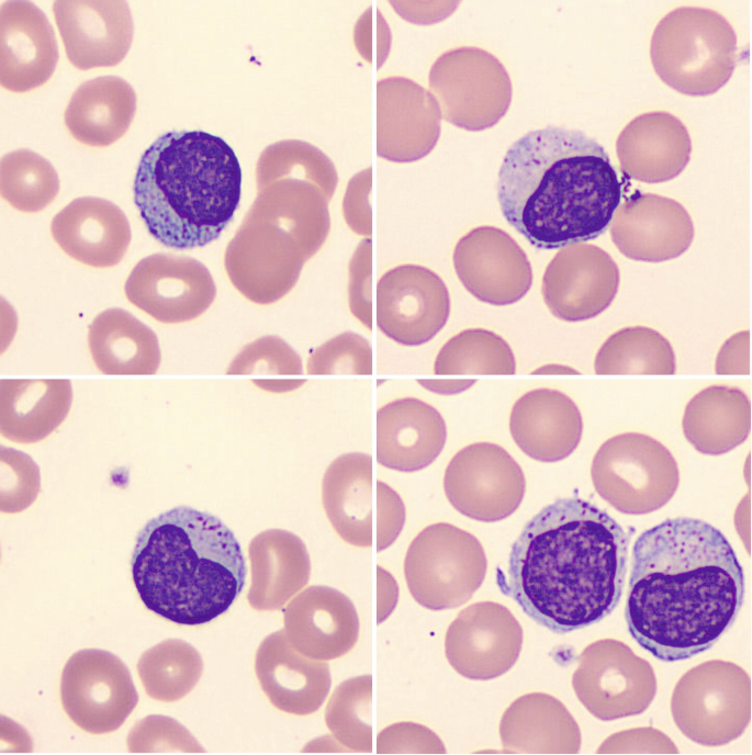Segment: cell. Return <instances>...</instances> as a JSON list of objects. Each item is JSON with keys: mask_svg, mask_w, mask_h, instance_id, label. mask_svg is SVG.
I'll use <instances>...</instances> for the list:
<instances>
[{"mask_svg": "<svg viewBox=\"0 0 752 755\" xmlns=\"http://www.w3.org/2000/svg\"><path fill=\"white\" fill-rule=\"evenodd\" d=\"M743 596L737 554L710 523L670 518L637 538L625 620L655 658L676 662L710 649L737 619Z\"/></svg>", "mask_w": 752, "mask_h": 755, "instance_id": "6da1fadb", "label": "cell"}, {"mask_svg": "<svg viewBox=\"0 0 752 755\" xmlns=\"http://www.w3.org/2000/svg\"><path fill=\"white\" fill-rule=\"evenodd\" d=\"M629 536L606 511L560 498L524 527L512 545L501 591L537 623L568 633L597 623L620 601Z\"/></svg>", "mask_w": 752, "mask_h": 755, "instance_id": "7a4b0ae2", "label": "cell"}, {"mask_svg": "<svg viewBox=\"0 0 752 755\" xmlns=\"http://www.w3.org/2000/svg\"><path fill=\"white\" fill-rule=\"evenodd\" d=\"M496 190L506 222L539 249L597 238L621 200V183L605 148L581 131L551 125L510 145Z\"/></svg>", "mask_w": 752, "mask_h": 755, "instance_id": "3957f363", "label": "cell"}, {"mask_svg": "<svg viewBox=\"0 0 752 755\" xmlns=\"http://www.w3.org/2000/svg\"><path fill=\"white\" fill-rule=\"evenodd\" d=\"M131 571L145 607L183 626L223 615L247 573L233 531L214 515L188 506L164 511L142 528Z\"/></svg>", "mask_w": 752, "mask_h": 755, "instance_id": "277c9868", "label": "cell"}, {"mask_svg": "<svg viewBox=\"0 0 752 755\" xmlns=\"http://www.w3.org/2000/svg\"><path fill=\"white\" fill-rule=\"evenodd\" d=\"M243 173L233 148L204 131H170L142 154L133 198L148 233L186 250L217 239L242 196Z\"/></svg>", "mask_w": 752, "mask_h": 755, "instance_id": "5b68a950", "label": "cell"}, {"mask_svg": "<svg viewBox=\"0 0 752 755\" xmlns=\"http://www.w3.org/2000/svg\"><path fill=\"white\" fill-rule=\"evenodd\" d=\"M737 34L719 12L684 5L655 25L650 56L660 79L692 97L718 91L737 65Z\"/></svg>", "mask_w": 752, "mask_h": 755, "instance_id": "8992f818", "label": "cell"}, {"mask_svg": "<svg viewBox=\"0 0 752 755\" xmlns=\"http://www.w3.org/2000/svg\"><path fill=\"white\" fill-rule=\"evenodd\" d=\"M326 233L325 229L277 233L250 210L225 251L228 279L250 302L272 304L294 288L303 264L321 247Z\"/></svg>", "mask_w": 752, "mask_h": 755, "instance_id": "52a82bcc", "label": "cell"}, {"mask_svg": "<svg viewBox=\"0 0 752 755\" xmlns=\"http://www.w3.org/2000/svg\"><path fill=\"white\" fill-rule=\"evenodd\" d=\"M591 477L597 494L616 510L644 515L663 507L675 494L680 472L675 458L656 439L625 432L596 451Z\"/></svg>", "mask_w": 752, "mask_h": 755, "instance_id": "ba28073f", "label": "cell"}, {"mask_svg": "<svg viewBox=\"0 0 752 755\" xmlns=\"http://www.w3.org/2000/svg\"><path fill=\"white\" fill-rule=\"evenodd\" d=\"M487 560L480 541L447 522L424 528L411 542L404 576L413 598L429 610L457 608L482 585Z\"/></svg>", "mask_w": 752, "mask_h": 755, "instance_id": "9c48e42d", "label": "cell"}, {"mask_svg": "<svg viewBox=\"0 0 752 755\" xmlns=\"http://www.w3.org/2000/svg\"><path fill=\"white\" fill-rule=\"evenodd\" d=\"M671 711L689 740L704 746L725 745L738 739L750 722V677L734 663L704 662L677 681Z\"/></svg>", "mask_w": 752, "mask_h": 755, "instance_id": "30bf717a", "label": "cell"}, {"mask_svg": "<svg viewBox=\"0 0 752 755\" xmlns=\"http://www.w3.org/2000/svg\"><path fill=\"white\" fill-rule=\"evenodd\" d=\"M577 699L602 721L640 714L656 692L654 671L618 640L587 645L572 677Z\"/></svg>", "mask_w": 752, "mask_h": 755, "instance_id": "8fae6325", "label": "cell"}, {"mask_svg": "<svg viewBox=\"0 0 752 755\" xmlns=\"http://www.w3.org/2000/svg\"><path fill=\"white\" fill-rule=\"evenodd\" d=\"M60 699L70 720L91 734L116 731L131 715L138 694L127 666L111 652L74 653L60 678Z\"/></svg>", "mask_w": 752, "mask_h": 755, "instance_id": "7c38bea8", "label": "cell"}, {"mask_svg": "<svg viewBox=\"0 0 752 755\" xmlns=\"http://www.w3.org/2000/svg\"><path fill=\"white\" fill-rule=\"evenodd\" d=\"M444 491L451 506L463 516L494 522L519 507L526 478L504 448L476 442L462 448L450 460L444 474Z\"/></svg>", "mask_w": 752, "mask_h": 755, "instance_id": "4fadbf2b", "label": "cell"}, {"mask_svg": "<svg viewBox=\"0 0 752 755\" xmlns=\"http://www.w3.org/2000/svg\"><path fill=\"white\" fill-rule=\"evenodd\" d=\"M449 314V291L442 279L426 267L401 264L378 281L377 325L400 345L428 342L444 328Z\"/></svg>", "mask_w": 752, "mask_h": 755, "instance_id": "5bb4252c", "label": "cell"}, {"mask_svg": "<svg viewBox=\"0 0 752 755\" xmlns=\"http://www.w3.org/2000/svg\"><path fill=\"white\" fill-rule=\"evenodd\" d=\"M124 291L134 306L165 324L199 317L216 295L215 282L203 263L169 253H154L139 260Z\"/></svg>", "mask_w": 752, "mask_h": 755, "instance_id": "9a60e30c", "label": "cell"}, {"mask_svg": "<svg viewBox=\"0 0 752 755\" xmlns=\"http://www.w3.org/2000/svg\"><path fill=\"white\" fill-rule=\"evenodd\" d=\"M521 646L519 622L505 606L494 601H479L462 609L445 638L451 667L474 680L493 679L508 672Z\"/></svg>", "mask_w": 752, "mask_h": 755, "instance_id": "2e32d148", "label": "cell"}, {"mask_svg": "<svg viewBox=\"0 0 752 755\" xmlns=\"http://www.w3.org/2000/svg\"><path fill=\"white\" fill-rule=\"evenodd\" d=\"M453 268L464 289L476 300L495 306L514 304L532 284L528 257L504 230L473 228L453 250Z\"/></svg>", "mask_w": 752, "mask_h": 755, "instance_id": "e0dca14e", "label": "cell"}, {"mask_svg": "<svg viewBox=\"0 0 752 755\" xmlns=\"http://www.w3.org/2000/svg\"><path fill=\"white\" fill-rule=\"evenodd\" d=\"M619 269L604 249L590 244L563 247L548 263L541 292L559 319L582 322L603 313L619 288Z\"/></svg>", "mask_w": 752, "mask_h": 755, "instance_id": "ac0fdd59", "label": "cell"}, {"mask_svg": "<svg viewBox=\"0 0 752 755\" xmlns=\"http://www.w3.org/2000/svg\"><path fill=\"white\" fill-rule=\"evenodd\" d=\"M53 12L70 64L88 70L120 64L128 53L134 23L123 0H57Z\"/></svg>", "mask_w": 752, "mask_h": 755, "instance_id": "d6986e66", "label": "cell"}, {"mask_svg": "<svg viewBox=\"0 0 752 755\" xmlns=\"http://www.w3.org/2000/svg\"><path fill=\"white\" fill-rule=\"evenodd\" d=\"M610 237L626 257L642 262H662L683 255L694 238V224L677 201L635 193L620 204L611 219Z\"/></svg>", "mask_w": 752, "mask_h": 755, "instance_id": "ffe728a7", "label": "cell"}, {"mask_svg": "<svg viewBox=\"0 0 752 755\" xmlns=\"http://www.w3.org/2000/svg\"><path fill=\"white\" fill-rule=\"evenodd\" d=\"M54 29L33 2L5 1L0 9V82L12 92L44 84L58 63Z\"/></svg>", "mask_w": 752, "mask_h": 755, "instance_id": "44dd1931", "label": "cell"}, {"mask_svg": "<svg viewBox=\"0 0 752 755\" xmlns=\"http://www.w3.org/2000/svg\"><path fill=\"white\" fill-rule=\"evenodd\" d=\"M285 635L301 654L330 661L357 643L360 622L352 601L341 591L313 585L298 594L283 612Z\"/></svg>", "mask_w": 752, "mask_h": 755, "instance_id": "7402d4cb", "label": "cell"}, {"mask_svg": "<svg viewBox=\"0 0 752 755\" xmlns=\"http://www.w3.org/2000/svg\"><path fill=\"white\" fill-rule=\"evenodd\" d=\"M255 672L270 702L295 715L316 712L332 685L327 663L296 651L284 630L272 632L261 641L256 652Z\"/></svg>", "mask_w": 752, "mask_h": 755, "instance_id": "603a6c76", "label": "cell"}, {"mask_svg": "<svg viewBox=\"0 0 752 755\" xmlns=\"http://www.w3.org/2000/svg\"><path fill=\"white\" fill-rule=\"evenodd\" d=\"M50 233L69 257L93 268L117 264L132 238L124 212L113 202L94 196L67 204L54 216Z\"/></svg>", "mask_w": 752, "mask_h": 755, "instance_id": "cb8c5ba5", "label": "cell"}, {"mask_svg": "<svg viewBox=\"0 0 752 755\" xmlns=\"http://www.w3.org/2000/svg\"><path fill=\"white\" fill-rule=\"evenodd\" d=\"M446 439L441 414L418 398H399L377 412V461L388 469L409 473L427 467Z\"/></svg>", "mask_w": 752, "mask_h": 755, "instance_id": "d4e9b609", "label": "cell"}, {"mask_svg": "<svg viewBox=\"0 0 752 755\" xmlns=\"http://www.w3.org/2000/svg\"><path fill=\"white\" fill-rule=\"evenodd\" d=\"M616 154L621 170L631 179L659 183L677 177L692 154L684 123L665 111L647 112L619 133Z\"/></svg>", "mask_w": 752, "mask_h": 755, "instance_id": "484cf974", "label": "cell"}, {"mask_svg": "<svg viewBox=\"0 0 752 755\" xmlns=\"http://www.w3.org/2000/svg\"><path fill=\"white\" fill-rule=\"evenodd\" d=\"M509 430L517 447L540 462H558L579 446L583 420L576 404L564 393L536 388L521 395L509 416Z\"/></svg>", "mask_w": 752, "mask_h": 755, "instance_id": "4316f807", "label": "cell"}, {"mask_svg": "<svg viewBox=\"0 0 752 755\" xmlns=\"http://www.w3.org/2000/svg\"><path fill=\"white\" fill-rule=\"evenodd\" d=\"M248 554L251 582L247 599L255 610L280 609L310 579L307 549L293 532L265 530L251 539Z\"/></svg>", "mask_w": 752, "mask_h": 755, "instance_id": "83f0119b", "label": "cell"}, {"mask_svg": "<svg viewBox=\"0 0 752 755\" xmlns=\"http://www.w3.org/2000/svg\"><path fill=\"white\" fill-rule=\"evenodd\" d=\"M373 466L371 455L344 453L332 461L322 480V503L337 534L348 544L373 542Z\"/></svg>", "mask_w": 752, "mask_h": 755, "instance_id": "f1b7e54d", "label": "cell"}, {"mask_svg": "<svg viewBox=\"0 0 752 755\" xmlns=\"http://www.w3.org/2000/svg\"><path fill=\"white\" fill-rule=\"evenodd\" d=\"M71 402V383L66 379L2 380L1 435L19 443L41 441L65 420Z\"/></svg>", "mask_w": 752, "mask_h": 755, "instance_id": "f546056e", "label": "cell"}, {"mask_svg": "<svg viewBox=\"0 0 752 755\" xmlns=\"http://www.w3.org/2000/svg\"><path fill=\"white\" fill-rule=\"evenodd\" d=\"M500 735L508 753H577V723L557 698L531 692L517 698L504 712Z\"/></svg>", "mask_w": 752, "mask_h": 755, "instance_id": "4dcf8cb0", "label": "cell"}, {"mask_svg": "<svg viewBox=\"0 0 752 755\" xmlns=\"http://www.w3.org/2000/svg\"><path fill=\"white\" fill-rule=\"evenodd\" d=\"M136 93L121 77L102 76L82 82L64 114L71 136L91 147H106L128 129L136 112Z\"/></svg>", "mask_w": 752, "mask_h": 755, "instance_id": "1f68e13d", "label": "cell"}, {"mask_svg": "<svg viewBox=\"0 0 752 755\" xmlns=\"http://www.w3.org/2000/svg\"><path fill=\"white\" fill-rule=\"evenodd\" d=\"M88 345L96 367L108 375H150L161 352L156 334L122 308L101 312L89 325Z\"/></svg>", "mask_w": 752, "mask_h": 755, "instance_id": "d6a6232c", "label": "cell"}, {"mask_svg": "<svg viewBox=\"0 0 752 755\" xmlns=\"http://www.w3.org/2000/svg\"><path fill=\"white\" fill-rule=\"evenodd\" d=\"M683 432L700 453L719 455L740 446L751 430V403L743 391L712 385L698 392L686 405Z\"/></svg>", "mask_w": 752, "mask_h": 755, "instance_id": "836d02e7", "label": "cell"}, {"mask_svg": "<svg viewBox=\"0 0 752 755\" xmlns=\"http://www.w3.org/2000/svg\"><path fill=\"white\" fill-rule=\"evenodd\" d=\"M675 354L669 340L646 326H632L610 335L599 348L596 374H673Z\"/></svg>", "mask_w": 752, "mask_h": 755, "instance_id": "e575fe53", "label": "cell"}, {"mask_svg": "<svg viewBox=\"0 0 752 755\" xmlns=\"http://www.w3.org/2000/svg\"><path fill=\"white\" fill-rule=\"evenodd\" d=\"M137 672L150 698L173 702L197 686L203 673V661L188 642L168 639L141 655Z\"/></svg>", "mask_w": 752, "mask_h": 755, "instance_id": "d590c367", "label": "cell"}, {"mask_svg": "<svg viewBox=\"0 0 752 755\" xmlns=\"http://www.w3.org/2000/svg\"><path fill=\"white\" fill-rule=\"evenodd\" d=\"M434 372L509 375L516 372V361L510 346L500 335L484 328H469L445 342L436 356Z\"/></svg>", "mask_w": 752, "mask_h": 755, "instance_id": "8d00e7d4", "label": "cell"}, {"mask_svg": "<svg viewBox=\"0 0 752 755\" xmlns=\"http://www.w3.org/2000/svg\"><path fill=\"white\" fill-rule=\"evenodd\" d=\"M226 374L251 375L254 385L270 393L292 392L306 382L299 353L273 335L247 343L232 360Z\"/></svg>", "mask_w": 752, "mask_h": 755, "instance_id": "74e56055", "label": "cell"}, {"mask_svg": "<svg viewBox=\"0 0 752 755\" xmlns=\"http://www.w3.org/2000/svg\"><path fill=\"white\" fill-rule=\"evenodd\" d=\"M0 190L15 210L35 213L55 200L59 178L46 158L30 149H16L1 158Z\"/></svg>", "mask_w": 752, "mask_h": 755, "instance_id": "f35d334b", "label": "cell"}, {"mask_svg": "<svg viewBox=\"0 0 752 755\" xmlns=\"http://www.w3.org/2000/svg\"><path fill=\"white\" fill-rule=\"evenodd\" d=\"M325 722L334 739L353 752H372V677L346 679L332 694Z\"/></svg>", "mask_w": 752, "mask_h": 755, "instance_id": "ab89813d", "label": "cell"}, {"mask_svg": "<svg viewBox=\"0 0 752 755\" xmlns=\"http://www.w3.org/2000/svg\"><path fill=\"white\" fill-rule=\"evenodd\" d=\"M310 375L372 374V348L362 336L345 331L317 347L308 357Z\"/></svg>", "mask_w": 752, "mask_h": 755, "instance_id": "60d3db41", "label": "cell"}, {"mask_svg": "<svg viewBox=\"0 0 752 755\" xmlns=\"http://www.w3.org/2000/svg\"><path fill=\"white\" fill-rule=\"evenodd\" d=\"M0 457L1 510L20 512L37 497L40 469L30 455L12 448L1 447Z\"/></svg>", "mask_w": 752, "mask_h": 755, "instance_id": "b9f144b4", "label": "cell"}, {"mask_svg": "<svg viewBox=\"0 0 752 755\" xmlns=\"http://www.w3.org/2000/svg\"><path fill=\"white\" fill-rule=\"evenodd\" d=\"M130 752H204L190 732L172 718L148 715L127 737Z\"/></svg>", "mask_w": 752, "mask_h": 755, "instance_id": "7bdbcfd3", "label": "cell"}, {"mask_svg": "<svg viewBox=\"0 0 752 755\" xmlns=\"http://www.w3.org/2000/svg\"><path fill=\"white\" fill-rule=\"evenodd\" d=\"M348 305L351 314L372 329V256L371 241H362L348 266Z\"/></svg>", "mask_w": 752, "mask_h": 755, "instance_id": "ee69618b", "label": "cell"}, {"mask_svg": "<svg viewBox=\"0 0 752 755\" xmlns=\"http://www.w3.org/2000/svg\"><path fill=\"white\" fill-rule=\"evenodd\" d=\"M378 753H446L440 737L427 726L399 722L383 729L377 739Z\"/></svg>", "mask_w": 752, "mask_h": 755, "instance_id": "f6af8a7d", "label": "cell"}, {"mask_svg": "<svg viewBox=\"0 0 752 755\" xmlns=\"http://www.w3.org/2000/svg\"><path fill=\"white\" fill-rule=\"evenodd\" d=\"M377 551L390 546L401 533L405 522V506L400 495L388 484L377 481Z\"/></svg>", "mask_w": 752, "mask_h": 755, "instance_id": "bcb514c9", "label": "cell"}, {"mask_svg": "<svg viewBox=\"0 0 752 755\" xmlns=\"http://www.w3.org/2000/svg\"><path fill=\"white\" fill-rule=\"evenodd\" d=\"M715 371L717 374L750 373V331L732 335L720 348Z\"/></svg>", "mask_w": 752, "mask_h": 755, "instance_id": "7dc6e473", "label": "cell"}, {"mask_svg": "<svg viewBox=\"0 0 752 755\" xmlns=\"http://www.w3.org/2000/svg\"><path fill=\"white\" fill-rule=\"evenodd\" d=\"M639 746H670L676 748L674 743L663 733L651 728H643L632 731L620 732L609 736L606 741L603 742L601 748L597 752L604 753L608 747H613L608 751V753L626 752L628 747H631L628 752H632L633 747Z\"/></svg>", "mask_w": 752, "mask_h": 755, "instance_id": "c3c4849f", "label": "cell"}, {"mask_svg": "<svg viewBox=\"0 0 752 755\" xmlns=\"http://www.w3.org/2000/svg\"><path fill=\"white\" fill-rule=\"evenodd\" d=\"M417 382L426 390L440 395H454L470 388L476 381L473 379L436 380L425 379Z\"/></svg>", "mask_w": 752, "mask_h": 755, "instance_id": "681fc988", "label": "cell"}, {"mask_svg": "<svg viewBox=\"0 0 752 755\" xmlns=\"http://www.w3.org/2000/svg\"><path fill=\"white\" fill-rule=\"evenodd\" d=\"M531 374H579V372L566 365L547 364L534 370Z\"/></svg>", "mask_w": 752, "mask_h": 755, "instance_id": "f907efd6", "label": "cell"}]
</instances>
